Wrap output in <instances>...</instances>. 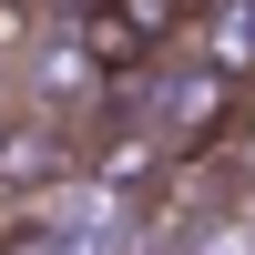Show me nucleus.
Listing matches in <instances>:
<instances>
[{
	"instance_id": "obj_4",
	"label": "nucleus",
	"mask_w": 255,
	"mask_h": 255,
	"mask_svg": "<svg viewBox=\"0 0 255 255\" xmlns=\"http://www.w3.org/2000/svg\"><path fill=\"white\" fill-rule=\"evenodd\" d=\"M194 51L215 61V72L255 82V0H204L194 10Z\"/></svg>"
},
{
	"instance_id": "obj_1",
	"label": "nucleus",
	"mask_w": 255,
	"mask_h": 255,
	"mask_svg": "<svg viewBox=\"0 0 255 255\" xmlns=\"http://www.w3.org/2000/svg\"><path fill=\"white\" fill-rule=\"evenodd\" d=\"M20 92H31L41 113H61V123H102V113H113V72H102V51L82 41V20H51V31L31 41Z\"/></svg>"
},
{
	"instance_id": "obj_3",
	"label": "nucleus",
	"mask_w": 255,
	"mask_h": 255,
	"mask_svg": "<svg viewBox=\"0 0 255 255\" xmlns=\"http://www.w3.org/2000/svg\"><path fill=\"white\" fill-rule=\"evenodd\" d=\"M235 92H245L235 72H215V61H194V72H184L174 92H163V113H153V143H163L174 163H194L204 143H215L225 123H235Z\"/></svg>"
},
{
	"instance_id": "obj_2",
	"label": "nucleus",
	"mask_w": 255,
	"mask_h": 255,
	"mask_svg": "<svg viewBox=\"0 0 255 255\" xmlns=\"http://www.w3.org/2000/svg\"><path fill=\"white\" fill-rule=\"evenodd\" d=\"M72 174H82V123L20 102V113L0 123V204H41V194H61Z\"/></svg>"
},
{
	"instance_id": "obj_5",
	"label": "nucleus",
	"mask_w": 255,
	"mask_h": 255,
	"mask_svg": "<svg viewBox=\"0 0 255 255\" xmlns=\"http://www.w3.org/2000/svg\"><path fill=\"white\" fill-rule=\"evenodd\" d=\"M0 102H10V51H0Z\"/></svg>"
}]
</instances>
